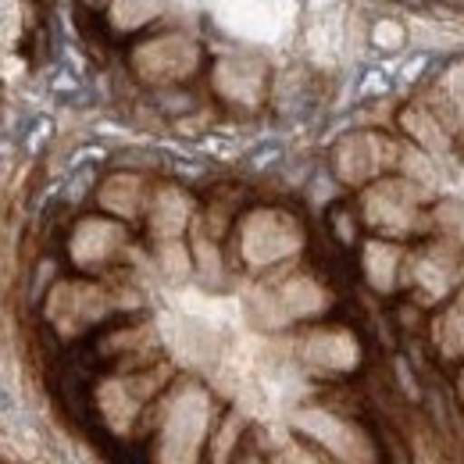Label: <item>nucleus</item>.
I'll use <instances>...</instances> for the list:
<instances>
[]
</instances>
